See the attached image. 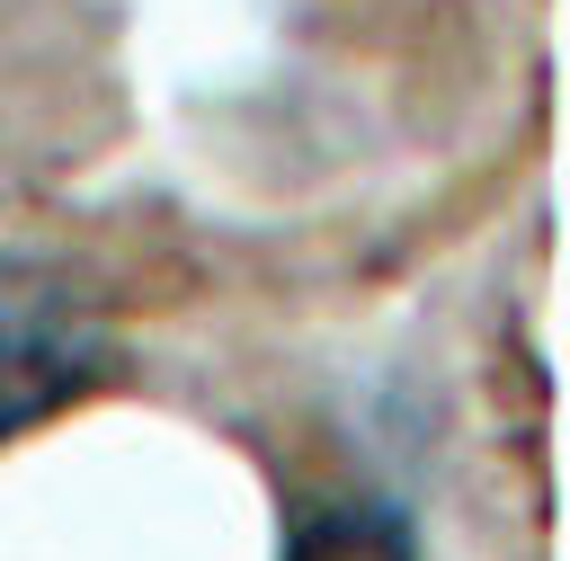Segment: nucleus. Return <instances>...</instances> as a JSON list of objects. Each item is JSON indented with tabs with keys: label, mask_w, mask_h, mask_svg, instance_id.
I'll return each instance as SVG.
<instances>
[{
	"label": "nucleus",
	"mask_w": 570,
	"mask_h": 561,
	"mask_svg": "<svg viewBox=\"0 0 570 561\" xmlns=\"http://www.w3.org/2000/svg\"><path fill=\"white\" fill-rule=\"evenodd\" d=\"M98 374H107V347L89 329L45 312H0V445L53 419L62 401H80Z\"/></svg>",
	"instance_id": "f257e3e1"
},
{
	"label": "nucleus",
	"mask_w": 570,
	"mask_h": 561,
	"mask_svg": "<svg viewBox=\"0 0 570 561\" xmlns=\"http://www.w3.org/2000/svg\"><path fill=\"white\" fill-rule=\"evenodd\" d=\"M285 561H410V525L383 499H338L285 534Z\"/></svg>",
	"instance_id": "f03ea898"
}]
</instances>
